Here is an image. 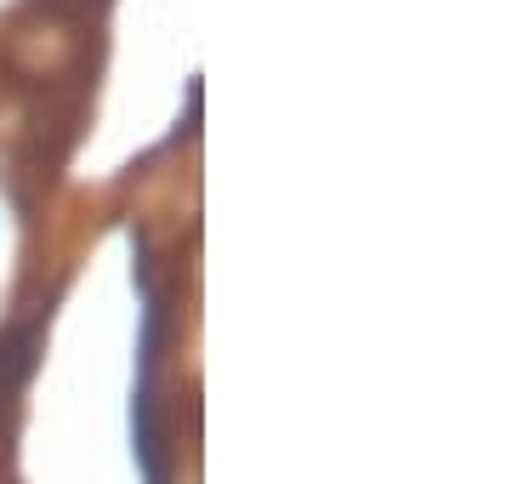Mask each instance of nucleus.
<instances>
[{
    "mask_svg": "<svg viewBox=\"0 0 512 484\" xmlns=\"http://www.w3.org/2000/svg\"><path fill=\"white\" fill-rule=\"evenodd\" d=\"M52 325V302H35L29 314H18L0 331V462H6V439H12V416H18V393L29 388V376L40 365V342Z\"/></svg>",
    "mask_w": 512,
    "mask_h": 484,
    "instance_id": "f257e3e1",
    "label": "nucleus"
}]
</instances>
